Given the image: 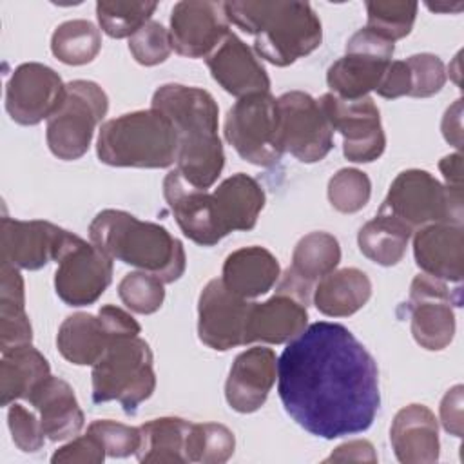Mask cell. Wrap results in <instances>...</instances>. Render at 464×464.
<instances>
[{"mask_svg":"<svg viewBox=\"0 0 464 464\" xmlns=\"http://www.w3.org/2000/svg\"><path fill=\"white\" fill-rule=\"evenodd\" d=\"M277 392L295 424L328 440L366 431L381 406L375 359L346 326L328 321L306 326L283 350Z\"/></svg>","mask_w":464,"mask_h":464,"instance_id":"6da1fadb","label":"cell"},{"mask_svg":"<svg viewBox=\"0 0 464 464\" xmlns=\"http://www.w3.org/2000/svg\"><path fill=\"white\" fill-rule=\"evenodd\" d=\"M150 107L163 112L176 130L179 174L198 188L212 187L225 165L212 94L192 85L165 83L152 94Z\"/></svg>","mask_w":464,"mask_h":464,"instance_id":"7a4b0ae2","label":"cell"},{"mask_svg":"<svg viewBox=\"0 0 464 464\" xmlns=\"http://www.w3.org/2000/svg\"><path fill=\"white\" fill-rule=\"evenodd\" d=\"M228 22L254 34L266 62L286 67L321 45L323 27L308 2H223Z\"/></svg>","mask_w":464,"mask_h":464,"instance_id":"3957f363","label":"cell"},{"mask_svg":"<svg viewBox=\"0 0 464 464\" xmlns=\"http://www.w3.org/2000/svg\"><path fill=\"white\" fill-rule=\"evenodd\" d=\"M89 239L111 259L154 274L163 283L178 281L187 265L185 248L165 227L105 208L89 225Z\"/></svg>","mask_w":464,"mask_h":464,"instance_id":"277c9868","label":"cell"},{"mask_svg":"<svg viewBox=\"0 0 464 464\" xmlns=\"http://www.w3.org/2000/svg\"><path fill=\"white\" fill-rule=\"evenodd\" d=\"M96 154L111 167L165 169L176 163L178 138L170 120L156 111H134L100 127Z\"/></svg>","mask_w":464,"mask_h":464,"instance_id":"5b68a950","label":"cell"},{"mask_svg":"<svg viewBox=\"0 0 464 464\" xmlns=\"http://www.w3.org/2000/svg\"><path fill=\"white\" fill-rule=\"evenodd\" d=\"M92 402L118 401L125 413H134L156 388L152 350L140 335L116 339L92 364Z\"/></svg>","mask_w":464,"mask_h":464,"instance_id":"8992f818","label":"cell"},{"mask_svg":"<svg viewBox=\"0 0 464 464\" xmlns=\"http://www.w3.org/2000/svg\"><path fill=\"white\" fill-rule=\"evenodd\" d=\"M109 109L105 91L91 80H72L65 83L63 96L47 118L45 140L49 150L63 161L82 158L92 141L96 125Z\"/></svg>","mask_w":464,"mask_h":464,"instance_id":"52a82bcc","label":"cell"},{"mask_svg":"<svg viewBox=\"0 0 464 464\" xmlns=\"http://www.w3.org/2000/svg\"><path fill=\"white\" fill-rule=\"evenodd\" d=\"M462 194L448 190L428 170L408 169L392 181L379 212L399 219L415 232L440 221L462 223Z\"/></svg>","mask_w":464,"mask_h":464,"instance_id":"ba28073f","label":"cell"},{"mask_svg":"<svg viewBox=\"0 0 464 464\" xmlns=\"http://www.w3.org/2000/svg\"><path fill=\"white\" fill-rule=\"evenodd\" d=\"M225 138L236 152L257 167H272L281 156L277 98L254 92L239 98L227 112Z\"/></svg>","mask_w":464,"mask_h":464,"instance_id":"9c48e42d","label":"cell"},{"mask_svg":"<svg viewBox=\"0 0 464 464\" xmlns=\"http://www.w3.org/2000/svg\"><path fill=\"white\" fill-rule=\"evenodd\" d=\"M314 286L299 279L290 268L279 277L276 294L263 303H250L245 344H283L297 337L308 323V303Z\"/></svg>","mask_w":464,"mask_h":464,"instance_id":"30bf717a","label":"cell"},{"mask_svg":"<svg viewBox=\"0 0 464 464\" xmlns=\"http://www.w3.org/2000/svg\"><path fill=\"white\" fill-rule=\"evenodd\" d=\"M140 332L141 326L129 312L103 304L98 315L78 312L65 317L58 328L56 346L65 361L76 366H92L116 339Z\"/></svg>","mask_w":464,"mask_h":464,"instance_id":"8fae6325","label":"cell"},{"mask_svg":"<svg viewBox=\"0 0 464 464\" xmlns=\"http://www.w3.org/2000/svg\"><path fill=\"white\" fill-rule=\"evenodd\" d=\"M395 45L368 27L353 33L346 53L326 71V83L343 100H359L375 91L392 63Z\"/></svg>","mask_w":464,"mask_h":464,"instance_id":"7c38bea8","label":"cell"},{"mask_svg":"<svg viewBox=\"0 0 464 464\" xmlns=\"http://www.w3.org/2000/svg\"><path fill=\"white\" fill-rule=\"evenodd\" d=\"M279 141L303 163L326 158L334 147V129L319 102L303 91H290L277 98Z\"/></svg>","mask_w":464,"mask_h":464,"instance_id":"4fadbf2b","label":"cell"},{"mask_svg":"<svg viewBox=\"0 0 464 464\" xmlns=\"http://www.w3.org/2000/svg\"><path fill=\"white\" fill-rule=\"evenodd\" d=\"M317 102L332 129L343 136V154L346 160L370 163L381 158L386 149V136L379 107L370 96L343 100L334 92H326Z\"/></svg>","mask_w":464,"mask_h":464,"instance_id":"5bb4252c","label":"cell"},{"mask_svg":"<svg viewBox=\"0 0 464 464\" xmlns=\"http://www.w3.org/2000/svg\"><path fill=\"white\" fill-rule=\"evenodd\" d=\"M0 237L2 261L24 270H40L49 261L58 263L78 239L76 234L49 221L13 218H2Z\"/></svg>","mask_w":464,"mask_h":464,"instance_id":"9a60e30c","label":"cell"},{"mask_svg":"<svg viewBox=\"0 0 464 464\" xmlns=\"http://www.w3.org/2000/svg\"><path fill=\"white\" fill-rule=\"evenodd\" d=\"M453 295L446 281L419 274L413 277L408 297L411 335L415 343L430 352L450 346L455 335ZM455 306H459L455 303Z\"/></svg>","mask_w":464,"mask_h":464,"instance_id":"2e32d148","label":"cell"},{"mask_svg":"<svg viewBox=\"0 0 464 464\" xmlns=\"http://www.w3.org/2000/svg\"><path fill=\"white\" fill-rule=\"evenodd\" d=\"M112 281V259L78 236L60 257L54 290L69 306H87L100 299Z\"/></svg>","mask_w":464,"mask_h":464,"instance_id":"e0dca14e","label":"cell"},{"mask_svg":"<svg viewBox=\"0 0 464 464\" xmlns=\"http://www.w3.org/2000/svg\"><path fill=\"white\" fill-rule=\"evenodd\" d=\"M63 91L65 83L49 65L22 63L5 85V111L20 125H36L54 112Z\"/></svg>","mask_w":464,"mask_h":464,"instance_id":"ac0fdd59","label":"cell"},{"mask_svg":"<svg viewBox=\"0 0 464 464\" xmlns=\"http://www.w3.org/2000/svg\"><path fill=\"white\" fill-rule=\"evenodd\" d=\"M250 303L230 292L221 279L205 285L198 301V337L218 352L245 344Z\"/></svg>","mask_w":464,"mask_h":464,"instance_id":"d6986e66","label":"cell"},{"mask_svg":"<svg viewBox=\"0 0 464 464\" xmlns=\"http://www.w3.org/2000/svg\"><path fill=\"white\" fill-rule=\"evenodd\" d=\"M223 2L183 0L170 13L172 49L187 58H207L230 33Z\"/></svg>","mask_w":464,"mask_h":464,"instance_id":"ffe728a7","label":"cell"},{"mask_svg":"<svg viewBox=\"0 0 464 464\" xmlns=\"http://www.w3.org/2000/svg\"><path fill=\"white\" fill-rule=\"evenodd\" d=\"M163 196L178 227L190 241L201 246H214L227 236L219 223L212 194L190 185L178 169L165 176Z\"/></svg>","mask_w":464,"mask_h":464,"instance_id":"44dd1931","label":"cell"},{"mask_svg":"<svg viewBox=\"0 0 464 464\" xmlns=\"http://www.w3.org/2000/svg\"><path fill=\"white\" fill-rule=\"evenodd\" d=\"M277 357L272 348L252 346L241 352L228 372L225 399L239 413L257 411L276 382Z\"/></svg>","mask_w":464,"mask_h":464,"instance_id":"7402d4cb","label":"cell"},{"mask_svg":"<svg viewBox=\"0 0 464 464\" xmlns=\"http://www.w3.org/2000/svg\"><path fill=\"white\" fill-rule=\"evenodd\" d=\"M205 62L212 78L232 96L243 98L270 91L266 69L252 49L234 33H228Z\"/></svg>","mask_w":464,"mask_h":464,"instance_id":"603a6c76","label":"cell"},{"mask_svg":"<svg viewBox=\"0 0 464 464\" xmlns=\"http://www.w3.org/2000/svg\"><path fill=\"white\" fill-rule=\"evenodd\" d=\"M413 256L417 266L440 281L460 283L464 276L462 223H431L415 230Z\"/></svg>","mask_w":464,"mask_h":464,"instance_id":"cb8c5ba5","label":"cell"},{"mask_svg":"<svg viewBox=\"0 0 464 464\" xmlns=\"http://www.w3.org/2000/svg\"><path fill=\"white\" fill-rule=\"evenodd\" d=\"M393 453L402 464H431L439 460V426L433 411L424 404L401 408L390 428Z\"/></svg>","mask_w":464,"mask_h":464,"instance_id":"d4e9b609","label":"cell"},{"mask_svg":"<svg viewBox=\"0 0 464 464\" xmlns=\"http://www.w3.org/2000/svg\"><path fill=\"white\" fill-rule=\"evenodd\" d=\"M25 401L40 413L44 435L53 442L78 435L85 424L74 390L60 377H45Z\"/></svg>","mask_w":464,"mask_h":464,"instance_id":"484cf974","label":"cell"},{"mask_svg":"<svg viewBox=\"0 0 464 464\" xmlns=\"http://www.w3.org/2000/svg\"><path fill=\"white\" fill-rule=\"evenodd\" d=\"M281 277L276 256L263 246L237 248L227 256L223 263V285L243 299H254L268 290Z\"/></svg>","mask_w":464,"mask_h":464,"instance_id":"4316f807","label":"cell"},{"mask_svg":"<svg viewBox=\"0 0 464 464\" xmlns=\"http://www.w3.org/2000/svg\"><path fill=\"white\" fill-rule=\"evenodd\" d=\"M219 223L228 236L236 230H252L265 207V190L245 172L223 179L212 192Z\"/></svg>","mask_w":464,"mask_h":464,"instance_id":"83f0119b","label":"cell"},{"mask_svg":"<svg viewBox=\"0 0 464 464\" xmlns=\"http://www.w3.org/2000/svg\"><path fill=\"white\" fill-rule=\"evenodd\" d=\"M372 297V281L359 268H341L326 274L314 286V304L328 317H348Z\"/></svg>","mask_w":464,"mask_h":464,"instance_id":"f1b7e54d","label":"cell"},{"mask_svg":"<svg viewBox=\"0 0 464 464\" xmlns=\"http://www.w3.org/2000/svg\"><path fill=\"white\" fill-rule=\"evenodd\" d=\"M33 328L25 314L24 277L7 261L0 265V350L9 352L16 346L31 344Z\"/></svg>","mask_w":464,"mask_h":464,"instance_id":"f546056e","label":"cell"},{"mask_svg":"<svg viewBox=\"0 0 464 464\" xmlns=\"http://www.w3.org/2000/svg\"><path fill=\"white\" fill-rule=\"evenodd\" d=\"M192 422L181 417H160L140 426L136 459L143 464H185Z\"/></svg>","mask_w":464,"mask_h":464,"instance_id":"4dcf8cb0","label":"cell"},{"mask_svg":"<svg viewBox=\"0 0 464 464\" xmlns=\"http://www.w3.org/2000/svg\"><path fill=\"white\" fill-rule=\"evenodd\" d=\"M51 375L47 359L31 344L16 346L2 353L0 362V404L9 406L29 393Z\"/></svg>","mask_w":464,"mask_h":464,"instance_id":"1f68e13d","label":"cell"},{"mask_svg":"<svg viewBox=\"0 0 464 464\" xmlns=\"http://www.w3.org/2000/svg\"><path fill=\"white\" fill-rule=\"evenodd\" d=\"M410 236L411 230L399 219L377 212L373 219L361 227L357 243L370 261L381 266H393L404 257Z\"/></svg>","mask_w":464,"mask_h":464,"instance_id":"d6a6232c","label":"cell"},{"mask_svg":"<svg viewBox=\"0 0 464 464\" xmlns=\"http://www.w3.org/2000/svg\"><path fill=\"white\" fill-rule=\"evenodd\" d=\"M341 261V246L339 241L328 232H310L303 236L294 252H292V266L290 270L312 285L334 272Z\"/></svg>","mask_w":464,"mask_h":464,"instance_id":"836d02e7","label":"cell"},{"mask_svg":"<svg viewBox=\"0 0 464 464\" xmlns=\"http://www.w3.org/2000/svg\"><path fill=\"white\" fill-rule=\"evenodd\" d=\"M102 49V33L89 20H67L51 36L53 54L67 65H85Z\"/></svg>","mask_w":464,"mask_h":464,"instance_id":"e575fe53","label":"cell"},{"mask_svg":"<svg viewBox=\"0 0 464 464\" xmlns=\"http://www.w3.org/2000/svg\"><path fill=\"white\" fill-rule=\"evenodd\" d=\"M156 7V2L100 0L96 4V18L102 31L111 38H130L150 20Z\"/></svg>","mask_w":464,"mask_h":464,"instance_id":"d590c367","label":"cell"},{"mask_svg":"<svg viewBox=\"0 0 464 464\" xmlns=\"http://www.w3.org/2000/svg\"><path fill=\"white\" fill-rule=\"evenodd\" d=\"M236 450V437L232 430L218 422L194 424L188 433L187 455L188 462L203 464H223Z\"/></svg>","mask_w":464,"mask_h":464,"instance_id":"8d00e7d4","label":"cell"},{"mask_svg":"<svg viewBox=\"0 0 464 464\" xmlns=\"http://www.w3.org/2000/svg\"><path fill=\"white\" fill-rule=\"evenodd\" d=\"M417 9V2H366V27L390 42L401 40L411 33Z\"/></svg>","mask_w":464,"mask_h":464,"instance_id":"74e56055","label":"cell"},{"mask_svg":"<svg viewBox=\"0 0 464 464\" xmlns=\"http://www.w3.org/2000/svg\"><path fill=\"white\" fill-rule=\"evenodd\" d=\"M163 281L149 272H129L118 285V295L121 303L141 315L154 314L165 301Z\"/></svg>","mask_w":464,"mask_h":464,"instance_id":"f35d334b","label":"cell"},{"mask_svg":"<svg viewBox=\"0 0 464 464\" xmlns=\"http://www.w3.org/2000/svg\"><path fill=\"white\" fill-rule=\"evenodd\" d=\"M372 196V183L359 169H341L328 181L330 205L343 214H355L366 207Z\"/></svg>","mask_w":464,"mask_h":464,"instance_id":"ab89813d","label":"cell"},{"mask_svg":"<svg viewBox=\"0 0 464 464\" xmlns=\"http://www.w3.org/2000/svg\"><path fill=\"white\" fill-rule=\"evenodd\" d=\"M129 51L145 67L163 63L172 53L170 34L160 22L149 20L129 38Z\"/></svg>","mask_w":464,"mask_h":464,"instance_id":"60d3db41","label":"cell"},{"mask_svg":"<svg viewBox=\"0 0 464 464\" xmlns=\"http://www.w3.org/2000/svg\"><path fill=\"white\" fill-rule=\"evenodd\" d=\"M410 71V96L428 98L437 94L446 83V69L442 60L431 53L411 54L404 60Z\"/></svg>","mask_w":464,"mask_h":464,"instance_id":"b9f144b4","label":"cell"},{"mask_svg":"<svg viewBox=\"0 0 464 464\" xmlns=\"http://www.w3.org/2000/svg\"><path fill=\"white\" fill-rule=\"evenodd\" d=\"M87 431L92 433L102 442L109 457L123 459L129 455H136L140 448V439H141L140 428H134V426L102 419V420L91 422Z\"/></svg>","mask_w":464,"mask_h":464,"instance_id":"7bdbcfd3","label":"cell"},{"mask_svg":"<svg viewBox=\"0 0 464 464\" xmlns=\"http://www.w3.org/2000/svg\"><path fill=\"white\" fill-rule=\"evenodd\" d=\"M7 426L13 437V442L18 450L25 453H34L44 446L45 435L40 424V419L25 406L11 402L7 410Z\"/></svg>","mask_w":464,"mask_h":464,"instance_id":"ee69618b","label":"cell"},{"mask_svg":"<svg viewBox=\"0 0 464 464\" xmlns=\"http://www.w3.org/2000/svg\"><path fill=\"white\" fill-rule=\"evenodd\" d=\"M105 457L107 453L102 442L92 433L87 431L85 435L74 437L72 440L58 448L53 453L51 462L53 464H100L105 460Z\"/></svg>","mask_w":464,"mask_h":464,"instance_id":"f6af8a7d","label":"cell"},{"mask_svg":"<svg viewBox=\"0 0 464 464\" xmlns=\"http://www.w3.org/2000/svg\"><path fill=\"white\" fill-rule=\"evenodd\" d=\"M410 71L404 60H392L379 87L375 89L379 96L386 100H395L401 96H410Z\"/></svg>","mask_w":464,"mask_h":464,"instance_id":"bcb514c9","label":"cell"},{"mask_svg":"<svg viewBox=\"0 0 464 464\" xmlns=\"http://www.w3.org/2000/svg\"><path fill=\"white\" fill-rule=\"evenodd\" d=\"M462 384H457L440 401V422L455 437H462Z\"/></svg>","mask_w":464,"mask_h":464,"instance_id":"7dc6e473","label":"cell"},{"mask_svg":"<svg viewBox=\"0 0 464 464\" xmlns=\"http://www.w3.org/2000/svg\"><path fill=\"white\" fill-rule=\"evenodd\" d=\"M324 462H377V455L372 442L357 439L337 446Z\"/></svg>","mask_w":464,"mask_h":464,"instance_id":"c3c4849f","label":"cell"},{"mask_svg":"<svg viewBox=\"0 0 464 464\" xmlns=\"http://www.w3.org/2000/svg\"><path fill=\"white\" fill-rule=\"evenodd\" d=\"M439 169L446 181L444 187L455 194H462V154L453 152L444 156L439 161Z\"/></svg>","mask_w":464,"mask_h":464,"instance_id":"681fc988","label":"cell"},{"mask_svg":"<svg viewBox=\"0 0 464 464\" xmlns=\"http://www.w3.org/2000/svg\"><path fill=\"white\" fill-rule=\"evenodd\" d=\"M462 100H457L451 107H448L442 118V134L446 141L455 145L457 149L462 147Z\"/></svg>","mask_w":464,"mask_h":464,"instance_id":"f907efd6","label":"cell"}]
</instances>
